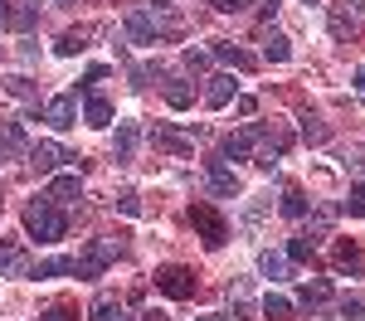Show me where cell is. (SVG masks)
Returning a JSON list of instances; mask_svg holds the SVG:
<instances>
[{"label":"cell","instance_id":"1","mask_svg":"<svg viewBox=\"0 0 365 321\" xmlns=\"http://www.w3.org/2000/svg\"><path fill=\"white\" fill-rule=\"evenodd\" d=\"M25 233H29V238H39V243H58V238L68 233V214H63V204H54L49 195H39V200L25 209Z\"/></svg>","mask_w":365,"mask_h":321},{"label":"cell","instance_id":"2","mask_svg":"<svg viewBox=\"0 0 365 321\" xmlns=\"http://www.w3.org/2000/svg\"><path fill=\"white\" fill-rule=\"evenodd\" d=\"M113 263H117V243H108V238H93L83 253L73 258V278H103Z\"/></svg>","mask_w":365,"mask_h":321},{"label":"cell","instance_id":"3","mask_svg":"<svg viewBox=\"0 0 365 321\" xmlns=\"http://www.w3.org/2000/svg\"><path fill=\"white\" fill-rule=\"evenodd\" d=\"M331 34L361 39L365 34V0H331Z\"/></svg>","mask_w":365,"mask_h":321},{"label":"cell","instance_id":"4","mask_svg":"<svg viewBox=\"0 0 365 321\" xmlns=\"http://www.w3.org/2000/svg\"><path fill=\"white\" fill-rule=\"evenodd\" d=\"M190 224L200 229V238H205V248H225L229 238V224L215 214V204H190Z\"/></svg>","mask_w":365,"mask_h":321},{"label":"cell","instance_id":"5","mask_svg":"<svg viewBox=\"0 0 365 321\" xmlns=\"http://www.w3.org/2000/svg\"><path fill=\"white\" fill-rule=\"evenodd\" d=\"M156 288L166 292L170 302H185V297H195V273H190L185 263H166V268L156 273Z\"/></svg>","mask_w":365,"mask_h":321},{"label":"cell","instance_id":"6","mask_svg":"<svg viewBox=\"0 0 365 321\" xmlns=\"http://www.w3.org/2000/svg\"><path fill=\"white\" fill-rule=\"evenodd\" d=\"M127 34H132L137 44H156L161 34H175V25L161 20V15H151V10H132V15H127Z\"/></svg>","mask_w":365,"mask_h":321},{"label":"cell","instance_id":"7","mask_svg":"<svg viewBox=\"0 0 365 321\" xmlns=\"http://www.w3.org/2000/svg\"><path fill=\"white\" fill-rule=\"evenodd\" d=\"M29 171H39V175H49V171H58V166H63V161H78V156H73V151H63V146L58 142H34L29 146Z\"/></svg>","mask_w":365,"mask_h":321},{"label":"cell","instance_id":"8","mask_svg":"<svg viewBox=\"0 0 365 321\" xmlns=\"http://www.w3.org/2000/svg\"><path fill=\"white\" fill-rule=\"evenodd\" d=\"M39 117H44L54 132H68V127H78V98H73V93H58V98L44 102V112H39Z\"/></svg>","mask_w":365,"mask_h":321},{"label":"cell","instance_id":"9","mask_svg":"<svg viewBox=\"0 0 365 321\" xmlns=\"http://www.w3.org/2000/svg\"><path fill=\"white\" fill-rule=\"evenodd\" d=\"M29 268H34L29 253L15 238H5V243H0V278H29Z\"/></svg>","mask_w":365,"mask_h":321},{"label":"cell","instance_id":"10","mask_svg":"<svg viewBox=\"0 0 365 321\" xmlns=\"http://www.w3.org/2000/svg\"><path fill=\"white\" fill-rule=\"evenodd\" d=\"M0 156H29V137H25V127H20L15 117L0 122Z\"/></svg>","mask_w":365,"mask_h":321},{"label":"cell","instance_id":"11","mask_svg":"<svg viewBox=\"0 0 365 321\" xmlns=\"http://www.w3.org/2000/svg\"><path fill=\"white\" fill-rule=\"evenodd\" d=\"M137 146H141V127L137 122H117V137H113V156L127 166L132 156H137Z\"/></svg>","mask_w":365,"mask_h":321},{"label":"cell","instance_id":"12","mask_svg":"<svg viewBox=\"0 0 365 321\" xmlns=\"http://www.w3.org/2000/svg\"><path fill=\"white\" fill-rule=\"evenodd\" d=\"M88 317H93V321H132V317H127V307L117 302L113 292H98L93 307H88Z\"/></svg>","mask_w":365,"mask_h":321},{"label":"cell","instance_id":"13","mask_svg":"<svg viewBox=\"0 0 365 321\" xmlns=\"http://www.w3.org/2000/svg\"><path fill=\"white\" fill-rule=\"evenodd\" d=\"M210 54L220 58V63H229V68H244V73L253 68V54H249V49H239V44H229V39H215Z\"/></svg>","mask_w":365,"mask_h":321},{"label":"cell","instance_id":"14","mask_svg":"<svg viewBox=\"0 0 365 321\" xmlns=\"http://www.w3.org/2000/svg\"><path fill=\"white\" fill-rule=\"evenodd\" d=\"M234 93H239V83H234L229 73H215L210 88H205V102H210V107H229V102H234Z\"/></svg>","mask_w":365,"mask_h":321},{"label":"cell","instance_id":"15","mask_svg":"<svg viewBox=\"0 0 365 321\" xmlns=\"http://www.w3.org/2000/svg\"><path fill=\"white\" fill-rule=\"evenodd\" d=\"M205 175H210V190H215V195H239V175L229 171V166L210 161V166H205Z\"/></svg>","mask_w":365,"mask_h":321},{"label":"cell","instance_id":"16","mask_svg":"<svg viewBox=\"0 0 365 321\" xmlns=\"http://www.w3.org/2000/svg\"><path fill=\"white\" fill-rule=\"evenodd\" d=\"M229 302H234V321H249L253 317V288H249V278L229 283Z\"/></svg>","mask_w":365,"mask_h":321},{"label":"cell","instance_id":"17","mask_svg":"<svg viewBox=\"0 0 365 321\" xmlns=\"http://www.w3.org/2000/svg\"><path fill=\"white\" fill-rule=\"evenodd\" d=\"M83 117H88V127H113V102H108V98H98V93H88Z\"/></svg>","mask_w":365,"mask_h":321},{"label":"cell","instance_id":"18","mask_svg":"<svg viewBox=\"0 0 365 321\" xmlns=\"http://www.w3.org/2000/svg\"><path fill=\"white\" fill-rule=\"evenodd\" d=\"M78 195H83V180H78V175H58L54 185H49V200L54 204H73Z\"/></svg>","mask_w":365,"mask_h":321},{"label":"cell","instance_id":"19","mask_svg":"<svg viewBox=\"0 0 365 321\" xmlns=\"http://www.w3.org/2000/svg\"><path fill=\"white\" fill-rule=\"evenodd\" d=\"M0 88H5L10 98H20V102H29V107H39V93H34V83H29L25 73H15V78H0Z\"/></svg>","mask_w":365,"mask_h":321},{"label":"cell","instance_id":"20","mask_svg":"<svg viewBox=\"0 0 365 321\" xmlns=\"http://www.w3.org/2000/svg\"><path fill=\"white\" fill-rule=\"evenodd\" d=\"M73 273V258H44L29 268V278H68Z\"/></svg>","mask_w":365,"mask_h":321},{"label":"cell","instance_id":"21","mask_svg":"<svg viewBox=\"0 0 365 321\" xmlns=\"http://www.w3.org/2000/svg\"><path fill=\"white\" fill-rule=\"evenodd\" d=\"M263 58H268V63H287V58H292V44L282 39L278 29H273V34L263 39Z\"/></svg>","mask_w":365,"mask_h":321},{"label":"cell","instance_id":"22","mask_svg":"<svg viewBox=\"0 0 365 321\" xmlns=\"http://www.w3.org/2000/svg\"><path fill=\"white\" fill-rule=\"evenodd\" d=\"M258 273H263L268 283H282V278H287V258H282V253H258Z\"/></svg>","mask_w":365,"mask_h":321},{"label":"cell","instance_id":"23","mask_svg":"<svg viewBox=\"0 0 365 321\" xmlns=\"http://www.w3.org/2000/svg\"><path fill=\"white\" fill-rule=\"evenodd\" d=\"M282 214H287V219H307L312 200L302 195V190H287V195H282Z\"/></svg>","mask_w":365,"mask_h":321},{"label":"cell","instance_id":"24","mask_svg":"<svg viewBox=\"0 0 365 321\" xmlns=\"http://www.w3.org/2000/svg\"><path fill=\"white\" fill-rule=\"evenodd\" d=\"M263 317L268 321H292V302L278 297V292H268V297H263Z\"/></svg>","mask_w":365,"mask_h":321},{"label":"cell","instance_id":"25","mask_svg":"<svg viewBox=\"0 0 365 321\" xmlns=\"http://www.w3.org/2000/svg\"><path fill=\"white\" fill-rule=\"evenodd\" d=\"M297 297H302V307H312V312H317V307L331 297V283H327V278H322V283H307V288L297 292Z\"/></svg>","mask_w":365,"mask_h":321},{"label":"cell","instance_id":"26","mask_svg":"<svg viewBox=\"0 0 365 321\" xmlns=\"http://www.w3.org/2000/svg\"><path fill=\"white\" fill-rule=\"evenodd\" d=\"M341 209H346L351 219H365V180H361V185H351V195L341 200Z\"/></svg>","mask_w":365,"mask_h":321},{"label":"cell","instance_id":"27","mask_svg":"<svg viewBox=\"0 0 365 321\" xmlns=\"http://www.w3.org/2000/svg\"><path fill=\"white\" fill-rule=\"evenodd\" d=\"M341 317L346 321H365V297L361 292H346V297H341Z\"/></svg>","mask_w":365,"mask_h":321},{"label":"cell","instance_id":"28","mask_svg":"<svg viewBox=\"0 0 365 321\" xmlns=\"http://www.w3.org/2000/svg\"><path fill=\"white\" fill-rule=\"evenodd\" d=\"M156 146H161V151H175V156H185V151H190V137H180V132H156Z\"/></svg>","mask_w":365,"mask_h":321},{"label":"cell","instance_id":"29","mask_svg":"<svg viewBox=\"0 0 365 321\" xmlns=\"http://www.w3.org/2000/svg\"><path fill=\"white\" fill-rule=\"evenodd\" d=\"M83 39H88V29H68V34H63V39H58V44H54V49H58V54H63V58H73V54H78V49H83Z\"/></svg>","mask_w":365,"mask_h":321},{"label":"cell","instance_id":"30","mask_svg":"<svg viewBox=\"0 0 365 321\" xmlns=\"http://www.w3.org/2000/svg\"><path fill=\"white\" fill-rule=\"evenodd\" d=\"M166 102H170V107H175V112H185V107L195 102V93H190V88H185V83H170V88H166Z\"/></svg>","mask_w":365,"mask_h":321},{"label":"cell","instance_id":"31","mask_svg":"<svg viewBox=\"0 0 365 321\" xmlns=\"http://www.w3.org/2000/svg\"><path fill=\"white\" fill-rule=\"evenodd\" d=\"M10 25H15V29H34V25H39V5H20V10H10Z\"/></svg>","mask_w":365,"mask_h":321},{"label":"cell","instance_id":"32","mask_svg":"<svg viewBox=\"0 0 365 321\" xmlns=\"http://www.w3.org/2000/svg\"><path fill=\"white\" fill-rule=\"evenodd\" d=\"M39 321H78V307H68V302H54V307H49V312H44Z\"/></svg>","mask_w":365,"mask_h":321},{"label":"cell","instance_id":"33","mask_svg":"<svg viewBox=\"0 0 365 321\" xmlns=\"http://www.w3.org/2000/svg\"><path fill=\"white\" fill-rule=\"evenodd\" d=\"M302 137H307V142H327V127H322L312 112H302Z\"/></svg>","mask_w":365,"mask_h":321},{"label":"cell","instance_id":"34","mask_svg":"<svg viewBox=\"0 0 365 321\" xmlns=\"http://www.w3.org/2000/svg\"><path fill=\"white\" fill-rule=\"evenodd\" d=\"M312 258V238H292L287 243V263H307Z\"/></svg>","mask_w":365,"mask_h":321},{"label":"cell","instance_id":"35","mask_svg":"<svg viewBox=\"0 0 365 321\" xmlns=\"http://www.w3.org/2000/svg\"><path fill=\"white\" fill-rule=\"evenodd\" d=\"M336 263L341 268H361V248L356 243H336Z\"/></svg>","mask_w":365,"mask_h":321},{"label":"cell","instance_id":"36","mask_svg":"<svg viewBox=\"0 0 365 321\" xmlns=\"http://www.w3.org/2000/svg\"><path fill=\"white\" fill-rule=\"evenodd\" d=\"M117 209H122L127 219H137V214H141V200L132 195V190H122V195H117Z\"/></svg>","mask_w":365,"mask_h":321},{"label":"cell","instance_id":"37","mask_svg":"<svg viewBox=\"0 0 365 321\" xmlns=\"http://www.w3.org/2000/svg\"><path fill=\"white\" fill-rule=\"evenodd\" d=\"M215 10H220V15H244L249 0H215Z\"/></svg>","mask_w":365,"mask_h":321},{"label":"cell","instance_id":"38","mask_svg":"<svg viewBox=\"0 0 365 321\" xmlns=\"http://www.w3.org/2000/svg\"><path fill=\"white\" fill-rule=\"evenodd\" d=\"M278 5H282V0H258V15H263V20H273V15H278Z\"/></svg>","mask_w":365,"mask_h":321},{"label":"cell","instance_id":"39","mask_svg":"<svg viewBox=\"0 0 365 321\" xmlns=\"http://www.w3.org/2000/svg\"><path fill=\"white\" fill-rule=\"evenodd\" d=\"M0 25H10V5L5 0H0Z\"/></svg>","mask_w":365,"mask_h":321},{"label":"cell","instance_id":"40","mask_svg":"<svg viewBox=\"0 0 365 321\" xmlns=\"http://www.w3.org/2000/svg\"><path fill=\"white\" fill-rule=\"evenodd\" d=\"M356 88H361V93H365V63H361V68H356Z\"/></svg>","mask_w":365,"mask_h":321},{"label":"cell","instance_id":"41","mask_svg":"<svg viewBox=\"0 0 365 321\" xmlns=\"http://www.w3.org/2000/svg\"><path fill=\"white\" fill-rule=\"evenodd\" d=\"M195 321H234V317H195Z\"/></svg>","mask_w":365,"mask_h":321},{"label":"cell","instance_id":"42","mask_svg":"<svg viewBox=\"0 0 365 321\" xmlns=\"http://www.w3.org/2000/svg\"><path fill=\"white\" fill-rule=\"evenodd\" d=\"M54 5H73V0H54Z\"/></svg>","mask_w":365,"mask_h":321},{"label":"cell","instance_id":"43","mask_svg":"<svg viewBox=\"0 0 365 321\" xmlns=\"http://www.w3.org/2000/svg\"><path fill=\"white\" fill-rule=\"evenodd\" d=\"M156 5H170V0H156Z\"/></svg>","mask_w":365,"mask_h":321}]
</instances>
